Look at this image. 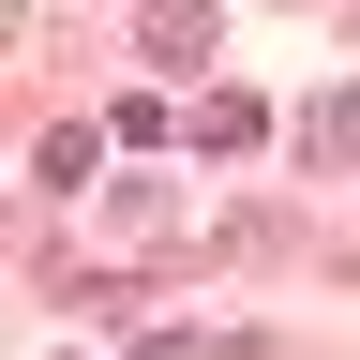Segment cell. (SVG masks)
<instances>
[{
    "mask_svg": "<svg viewBox=\"0 0 360 360\" xmlns=\"http://www.w3.org/2000/svg\"><path fill=\"white\" fill-rule=\"evenodd\" d=\"M210 30H225L210 0H150V15H135V45H150L165 75H195V60H210Z\"/></svg>",
    "mask_w": 360,
    "mask_h": 360,
    "instance_id": "6da1fadb",
    "label": "cell"
},
{
    "mask_svg": "<svg viewBox=\"0 0 360 360\" xmlns=\"http://www.w3.org/2000/svg\"><path fill=\"white\" fill-rule=\"evenodd\" d=\"M300 150H315V165H360V75H345V90H315V105H300Z\"/></svg>",
    "mask_w": 360,
    "mask_h": 360,
    "instance_id": "7a4b0ae2",
    "label": "cell"
},
{
    "mask_svg": "<svg viewBox=\"0 0 360 360\" xmlns=\"http://www.w3.org/2000/svg\"><path fill=\"white\" fill-rule=\"evenodd\" d=\"M90 150H105L90 120H45V135H30V180H45V195H75V180H90Z\"/></svg>",
    "mask_w": 360,
    "mask_h": 360,
    "instance_id": "3957f363",
    "label": "cell"
},
{
    "mask_svg": "<svg viewBox=\"0 0 360 360\" xmlns=\"http://www.w3.org/2000/svg\"><path fill=\"white\" fill-rule=\"evenodd\" d=\"M255 135H270L255 90H195V150H255Z\"/></svg>",
    "mask_w": 360,
    "mask_h": 360,
    "instance_id": "277c9868",
    "label": "cell"
}]
</instances>
